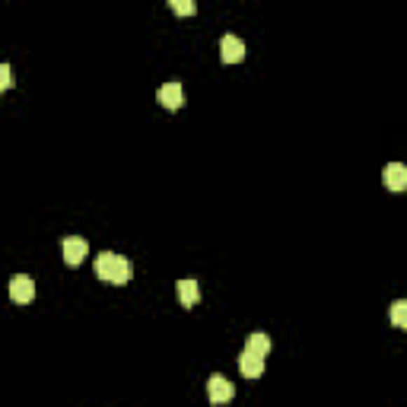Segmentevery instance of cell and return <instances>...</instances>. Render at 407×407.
Here are the masks:
<instances>
[{
  "mask_svg": "<svg viewBox=\"0 0 407 407\" xmlns=\"http://www.w3.org/2000/svg\"><path fill=\"white\" fill-rule=\"evenodd\" d=\"M96 274L99 280L111 283V287H125L134 277V264L127 258L115 255V251H102V255H96Z\"/></svg>",
  "mask_w": 407,
  "mask_h": 407,
  "instance_id": "6da1fadb",
  "label": "cell"
},
{
  "mask_svg": "<svg viewBox=\"0 0 407 407\" xmlns=\"http://www.w3.org/2000/svg\"><path fill=\"white\" fill-rule=\"evenodd\" d=\"M233 394H235V388H233V382H229L226 375H220V373L210 375V382H207L210 404H226V401H233Z\"/></svg>",
  "mask_w": 407,
  "mask_h": 407,
  "instance_id": "7a4b0ae2",
  "label": "cell"
},
{
  "mask_svg": "<svg viewBox=\"0 0 407 407\" xmlns=\"http://www.w3.org/2000/svg\"><path fill=\"white\" fill-rule=\"evenodd\" d=\"M35 296V280L29 274H16L13 280H10V299L20 305H29Z\"/></svg>",
  "mask_w": 407,
  "mask_h": 407,
  "instance_id": "3957f363",
  "label": "cell"
},
{
  "mask_svg": "<svg viewBox=\"0 0 407 407\" xmlns=\"http://www.w3.org/2000/svg\"><path fill=\"white\" fill-rule=\"evenodd\" d=\"M220 57L226 64H239L245 57V42H242L239 35H223L220 39Z\"/></svg>",
  "mask_w": 407,
  "mask_h": 407,
  "instance_id": "277c9868",
  "label": "cell"
},
{
  "mask_svg": "<svg viewBox=\"0 0 407 407\" xmlns=\"http://www.w3.org/2000/svg\"><path fill=\"white\" fill-rule=\"evenodd\" d=\"M86 251H90V245H86V239H80V235H67L64 239V261L67 264H80L86 258Z\"/></svg>",
  "mask_w": 407,
  "mask_h": 407,
  "instance_id": "5b68a950",
  "label": "cell"
},
{
  "mask_svg": "<svg viewBox=\"0 0 407 407\" xmlns=\"http://www.w3.org/2000/svg\"><path fill=\"white\" fill-rule=\"evenodd\" d=\"M159 102L166 105L169 111H179L185 105V90L179 83H163L159 86Z\"/></svg>",
  "mask_w": 407,
  "mask_h": 407,
  "instance_id": "8992f818",
  "label": "cell"
},
{
  "mask_svg": "<svg viewBox=\"0 0 407 407\" xmlns=\"http://www.w3.org/2000/svg\"><path fill=\"white\" fill-rule=\"evenodd\" d=\"M175 293H179V303L185 305V309H194L200 299V287L194 277H185V280H179V287H175Z\"/></svg>",
  "mask_w": 407,
  "mask_h": 407,
  "instance_id": "52a82bcc",
  "label": "cell"
},
{
  "mask_svg": "<svg viewBox=\"0 0 407 407\" xmlns=\"http://www.w3.org/2000/svg\"><path fill=\"white\" fill-rule=\"evenodd\" d=\"M385 188L388 191H404L407 188V166L404 163H388L385 166Z\"/></svg>",
  "mask_w": 407,
  "mask_h": 407,
  "instance_id": "ba28073f",
  "label": "cell"
},
{
  "mask_svg": "<svg viewBox=\"0 0 407 407\" xmlns=\"http://www.w3.org/2000/svg\"><path fill=\"white\" fill-rule=\"evenodd\" d=\"M239 373L245 375V379H261L264 373V357H255V353H242L239 357Z\"/></svg>",
  "mask_w": 407,
  "mask_h": 407,
  "instance_id": "9c48e42d",
  "label": "cell"
},
{
  "mask_svg": "<svg viewBox=\"0 0 407 407\" xmlns=\"http://www.w3.org/2000/svg\"><path fill=\"white\" fill-rule=\"evenodd\" d=\"M245 350L255 353V357H268V353H270V338L264 331L249 334V340H245Z\"/></svg>",
  "mask_w": 407,
  "mask_h": 407,
  "instance_id": "30bf717a",
  "label": "cell"
},
{
  "mask_svg": "<svg viewBox=\"0 0 407 407\" xmlns=\"http://www.w3.org/2000/svg\"><path fill=\"white\" fill-rule=\"evenodd\" d=\"M388 318H392L394 328H404L407 331V299H394L392 309H388Z\"/></svg>",
  "mask_w": 407,
  "mask_h": 407,
  "instance_id": "8fae6325",
  "label": "cell"
},
{
  "mask_svg": "<svg viewBox=\"0 0 407 407\" xmlns=\"http://www.w3.org/2000/svg\"><path fill=\"white\" fill-rule=\"evenodd\" d=\"M169 7H172V13H179V16H191V13H198V4H194V0H172Z\"/></svg>",
  "mask_w": 407,
  "mask_h": 407,
  "instance_id": "7c38bea8",
  "label": "cell"
},
{
  "mask_svg": "<svg viewBox=\"0 0 407 407\" xmlns=\"http://www.w3.org/2000/svg\"><path fill=\"white\" fill-rule=\"evenodd\" d=\"M0 86H4V90H10V86H13V76H10V64H0Z\"/></svg>",
  "mask_w": 407,
  "mask_h": 407,
  "instance_id": "4fadbf2b",
  "label": "cell"
}]
</instances>
